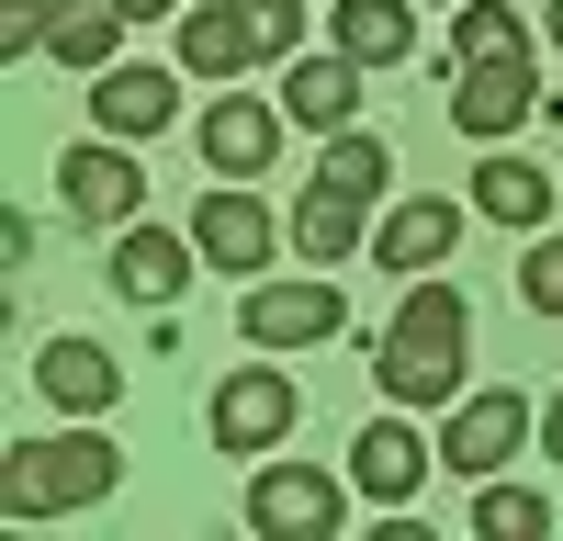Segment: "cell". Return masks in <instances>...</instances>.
I'll use <instances>...</instances> for the list:
<instances>
[{"instance_id": "1", "label": "cell", "mask_w": 563, "mask_h": 541, "mask_svg": "<svg viewBox=\"0 0 563 541\" xmlns=\"http://www.w3.org/2000/svg\"><path fill=\"white\" fill-rule=\"evenodd\" d=\"M462 361H474V305H462L440 270H417L395 294V316H384V339H372V384L395 406H451Z\"/></svg>"}, {"instance_id": "2", "label": "cell", "mask_w": 563, "mask_h": 541, "mask_svg": "<svg viewBox=\"0 0 563 541\" xmlns=\"http://www.w3.org/2000/svg\"><path fill=\"white\" fill-rule=\"evenodd\" d=\"M384 180H395L384 135L339 124V135L316 147V180H305V203H294V249H305V270H339L372 225H384Z\"/></svg>"}, {"instance_id": "3", "label": "cell", "mask_w": 563, "mask_h": 541, "mask_svg": "<svg viewBox=\"0 0 563 541\" xmlns=\"http://www.w3.org/2000/svg\"><path fill=\"white\" fill-rule=\"evenodd\" d=\"M124 485V451L90 429V418H68V429H45V440H12L0 451V519H79V508H102V496Z\"/></svg>"}, {"instance_id": "4", "label": "cell", "mask_w": 563, "mask_h": 541, "mask_svg": "<svg viewBox=\"0 0 563 541\" xmlns=\"http://www.w3.org/2000/svg\"><path fill=\"white\" fill-rule=\"evenodd\" d=\"M294 418H305V395H294V373H282V350H260V361H238V373L214 384V406H203V429H214V451H282L294 440Z\"/></svg>"}, {"instance_id": "5", "label": "cell", "mask_w": 563, "mask_h": 541, "mask_svg": "<svg viewBox=\"0 0 563 541\" xmlns=\"http://www.w3.org/2000/svg\"><path fill=\"white\" fill-rule=\"evenodd\" d=\"M350 496H361V485H339L327 463H260V474H249V530H260V541H339Z\"/></svg>"}, {"instance_id": "6", "label": "cell", "mask_w": 563, "mask_h": 541, "mask_svg": "<svg viewBox=\"0 0 563 541\" xmlns=\"http://www.w3.org/2000/svg\"><path fill=\"white\" fill-rule=\"evenodd\" d=\"M339 328H350L339 270H305V283H249V294H238V339H249V350H316V339H339Z\"/></svg>"}, {"instance_id": "7", "label": "cell", "mask_w": 563, "mask_h": 541, "mask_svg": "<svg viewBox=\"0 0 563 541\" xmlns=\"http://www.w3.org/2000/svg\"><path fill=\"white\" fill-rule=\"evenodd\" d=\"M113 294L124 305H147V316H169L180 294H192V270H203V238H192V225H147V214H135V225H113Z\"/></svg>"}, {"instance_id": "8", "label": "cell", "mask_w": 563, "mask_h": 541, "mask_svg": "<svg viewBox=\"0 0 563 541\" xmlns=\"http://www.w3.org/2000/svg\"><path fill=\"white\" fill-rule=\"evenodd\" d=\"M519 440H541V406H530V395H507V384H496V395H451V418H440V463L485 485V474L519 463Z\"/></svg>"}, {"instance_id": "9", "label": "cell", "mask_w": 563, "mask_h": 541, "mask_svg": "<svg viewBox=\"0 0 563 541\" xmlns=\"http://www.w3.org/2000/svg\"><path fill=\"white\" fill-rule=\"evenodd\" d=\"M541 102H552V90H541L530 57H474V68H451V124L474 135V147H507Z\"/></svg>"}, {"instance_id": "10", "label": "cell", "mask_w": 563, "mask_h": 541, "mask_svg": "<svg viewBox=\"0 0 563 541\" xmlns=\"http://www.w3.org/2000/svg\"><path fill=\"white\" fill-rule=\"evenodd\" d=\"M192 238H203V270H271V249L294 238L249 180H214V192L192 203Z\"/></svg>"}, {"instance_id": "11", "label": "cell", "mask_w": 563, "mask_h": 541, "mask_svg": "<svg viewBox=\"0 0 563 541\" xmlns=\"http://www.w3.org/2000/svg\"><path fill=\"white\" fill-rule=\"evenodd\" d=\"M57 203H68V225H135L147 180H135L124 135H90V147H68V158H57Z\"/></svg>"}, {"instance_id": "12", "label": "cell", "mask_w": 563, "mask_h": 541, "mask_svg": "<svg viewBox=\"0 0 563 541\" xmlns=\"http://www.w3.org/2000/svg\"><path fill=\"white\" fill-rule=\"evenodd\" d=\"M282 90H225V102L203 113V169L214 180H260L271 169V147H282Z\"/></svg>"}, {"instance_id": "13", "label": "cell", "mask_w": 563, "mask_h": 541, "mask_svg": "<svg viewBox=\"0 0 563 541\" xmlns=\"http://www.w3.org/2000/svg\"><path fill=\"white\" fill-rule=\"evenodd\" d=\"M462 214L474 203H451V192H406V203H384V225H372V260L417 283V270H440L462 249Z\"/></svg>"}, {"instance_id": "14", "label": "cell", "mask_w": 563, "mask_h": 541, "mask_svg": "<svg viewBox=\"0 0 563 541\" xmlns=\"http://www.w3.org/2000/svg\"><path fill=\"white\" fill-rule=\"evenodd\" d=\"M180 79H192V68H102V79H90V124H102V135H124V147H135V135H169V113H180Z\"/></svg>"}, {"instance_id": "15", "label": "cell", "mask_w": 563, "mask_h": 541, "mask_svg": "<svg viewBox=\"0 0 563 541\" xmlns=\"http://www.w3.org/2000/svg\"><path fill=\"white\" fill-rule=\"evenodd\" d=\"M34 384H45L57 418H102V406L124 395V361H113L102 339H45V350H34Z\"/></svg>"}, {"instance_id": "16", "label": "cell", "mask_w": 563, "mask_h": 541, "mask_svg": "<svg viewBox=\"0 0 563 541\" xmlns=\"http://www.w3.org/2000/svg\"><path fill=\"white\" fill-rule=\"evenodd\" d=\"M429 463H440V451H429V440H417L406 418H372V429L350 440V485L372 496V508H406V496H417V485H429Z\"/></svg>"}, {"instance_id": "17", "label": "cell", "mask_w": 563, "mask_h": 541, "mask_svg": "<svg viewBox=\"0 0 563 541\" xmlns=\"http://www.w3.org/2000/svg\"><path fill=\"white\" fill-rule=\"evenodd\" d=\"M361 57H350V45H327V57H294V68H282V113H294V124H316V135H339V124H361Z\"/></svg>"}, {"instance_id": "18", "label": "cell", "mask_w": 563, "mask_h": 541, "mask_svg": "<svg viewBox=\"0 0 563 541\" xmlns=\"http://www.w3.org/2000/svg\"><path fill=\"white\" fill-rule=\"evenodd\" d=\"M192 79H249L260 68V34H249V0H192L180 12V45H169Z\"/></svg>"}, {"instance_id": "19", "label": "cell", "mask_w": 563, "mask_h": 541, "mask_svg": "<svg viewBox=\"0 0 563 541\" xmlns=\"http://www.w3.org/2000/svg\"><path fill=\"white\" fill-rule=\"evenodd\" d=\"M552 192H563V180L530 169L519 147H496V158L474 169V214H485V225H519V238H541V225H552Z\"/></svg>"}, {"instance_id": "20", "label": "cell", "mask_w": 563, "mask_h": 541, "mask_svg": "<svg viewBox=\"0 0 563 541\" xmlns=\"http://www.w3.org/2000/svg\"><path fill=\"white\" fill-rule=\"evenodd\" d=\"M327 34H339L361 68H395L406 45H417V0H339V12H327Z\"/></svg>"}, {"instance_id": "21", "label": "cell", "mask_w": 563, "mask_h": 541, "mask_svg": "<svg viewBox=\"0 0 563 541\" xmlns=\"http://www.w3.org/2000/svg\"><path fill=\"white\" fill-rule=\"evenodd\" d=\"M113 45H124V12H113V0H57V34H45V57H57V68L102 79Z\"/></svg>"}, {"instance_id": "22", "label": "cell", "mask_w": 563, "mask_h": 541, "mask_svg": "<svg viewBox=\"0 0 563 541\" xmlns=\"http://www.w3.org/2000/svg\"><path fill=\"white\" fill-rule=\"evenodd\" d=\"M474 57H530V34H519L507 0H462L451 12V68H474Z\"/></svg>"}, {"instance_id": "23", "label": "cell", "mask_w": 563, "mask_h": 541, "mask_svg": "<svg viewBox=\"0 0 563 541\" xmlns=\"http://www.w3.org/2000/svg\"><path fill=\"white\" fill-rule=\"evenodd\" d=\"M474 530H485V541H541V530H552V496H541V485H496V474H485Z\"/></svg>"}, {"instance_id": "24", "label": "cell", "mask_w": 563, "mask_h": 541, "mask_svg": "<svg viewBox=\"0 0 563 541\" xmlns=\"http://www.w3.org/2000/svg\"><path fill=\"white\" fill-rule=\"evenodd\" d=\"M249 34H260V68H294L305 57V0H249Z\"/></svg>"}, {"instance_id": "25", "label": "cell", "mask_w": 563, "mask_h": 541, "mask_svg": "<svg viewBox=\"0 0 563 541\" xmlns=\"http://www.w3.org/2000/svg\"><path fill=\"white\" fill-rule=\"evenodd\" d=\"M519 305H530V316H563V238H530V260H519Z\"/></svg>"}, {"instance_id": "26", "label": "cell", "mask_w": 563, "mask_h": 541, "mask_svg": "<svg viewBox=\"0 0 563 541\" xmlns=\"http://www.w3.org/2000/svg\"><path fill=\"white\" fill-rule=\"evenodd\" d=\"M57 34V0H0V57H34Z\"/></svg>"}, {"instance_id": "27", "label": "cell", "mask_w": 563, "mask_h": 541, "mask_svg": "<svg viewBox=\"0 0 563 541\" xmlns=\"http://www.w3.org/2000/svg\"><path fill=\"white\" fill-rule=\"evenodd\" d=\"M541 451H552V463H563V384L541 395Z\"/></svg>"}, {"instance_id": "28", "label": "cell", "mask_w": 563, "mask_h": 541, "mask_svg": "<svg viewBox=\"0 0 563 541\" xmlns=\"http://www.w3.org/2000/svg\"><path fill=\"white\" fill-rule=\"evenodd\" d=\"M124 23H158V12H192V0H113Z\"/></svg>"}, {"instance_id": "29", "label": "cell", "mask_w": 563, "mask_h": 541, "mask_svg": "<svg viewBox=\"0 0 563 541\" xmlns=\"http://www.w3.org/2000/svg\"><path fill=\"white\" fill-rule=\"evenodd\" d=\"M552 45H563V0H552Z\"/></svg>"}]
</instances>
